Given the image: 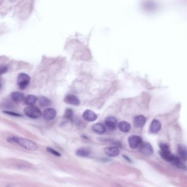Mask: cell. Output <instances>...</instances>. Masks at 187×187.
Wrapping results in <instances>:
<instances>
[{
    "instance_id": "obj_12",
    "label": "cell",
    "mask_w": 187,
    "mask_h": 187,
    "mask_svg": "<svg viewBox=\"0 0 187 187\" xmlns=\"http://www.w3.org/2000/svg\"><path fill=\"white\" fill-rule=\"evenodd\" d=\"M146 122V118L143 115L136 116L134 118V123L136 127H142Z\"/></svg>"
},
{
    "instance_id": "obj_15",
    "label": "cell",
    "mask_w": 187,
    "mask_h": 187,
    "mask_svg": "<svg viewBox=\"0 0 187 187\" xmlns=\"http://www.w3.org/2000/svg\"><path fill=\"white\" fill-rule=\"evenodd\" d=\"M11 97L14 102L16 103H19L23 101L24 99L25 96L21 92H14L11 94Z\"/></svg>"
},
{
    "instance_id": "obj_28",
    "label": "cell",
    "mask_w": 187,
    "mask_h": 187,
    "mask_svg": "<svg viewBox=\"0 0 187 187\" xmlns=\"http://www.w3.org/2000/svg\"></svg>"
},
{
    "instance_id": "obj_8",
    "label": "cell",
    "mask_w": 187,
    "mask_h": 187,
    "mask_svg": "<svg viewBox=\"0 0 187 187\" xmlns=\"http://www.w3.org/2000/svg\"><path fill=\"white\" fill-rule=\"evenodd\" d=\"M56 115V111L54 109H46V110L43 112V117L47 121H50L55 118Z\"/></svg>"
},
{
    "instance_id": "obj_11",
    "label": "cell",
    "mask_w": 187,
    "mask_h": 187,
    "mask_svg": "<svg viewBox=\"0 0 187 187\" xmlns=\"http://www.w3.org/2000/svg\"><path fill=\"white\" fill-rule=\"evenodd\" d=\"M104 151L106 154L110 157L117 156L119 154V149L116 146L107 147L105 148Z\"/></svg>"
},
{
    "instance_id": "obj_5",
    "label": "cell",
    "mask_w": 187,
    "mask_h": 187,
    "mask_svg": "<svg viewBox=\"0 0 187 187\" xmlns=\"http://www.w3.org/2000/svg\"><path fill=\"white\" fill-rule=\"evenodd\" d=\"M128 142L130 147L133 149H136L138 147H140L142 143L141 137L136 135H133L130 136L128 139Z\"/></svg>"
},
{
    "instance_id": "obj_25",
    "label": "cell",
    "mask_w": 187,
    "mask_h": 187,
    "mask_svg": "<svg viewBox=\"0 0 187 187\" xmlns=\"http://www.w3.org/2000/svg\"><path fill=\"white\" fill-rule=\"evenodd\" d=\"M3 112H4V113H6V114H8V115H12V116H22V115L19 114H17V113H16V112H14L4 111Z\"/></svg>"
},
{
    "instance_id": "obj_20",
    "label": "cell",
    "mask_w": 187,
    "mask_h": 187,
    "mask_svg": "<svg viewBox=\"0 0 187 187\" xmlns=\"http://www.w3.org/2000/svg\"><path fill=\"white\" fill-rule=\"evenodd\" d=\"M37 100V98L35 95H29L25 99V103L27 105L29 106H33Z\"/></svg>"
},
{
    "instance_id": "obj_18",
    "label": "cell",
    "mask_w": 187,
    "mask_h": 187,
    "mask_svg": "<svg viewBox=\"0 0 187 187\" xmlns=\"http://www.w3.org/2000/svg\"><path fill=\"white\" fill-rule=\"evenodd\" d=\"M90 153H91V151L89 149H87V148H84L79 149L76 151V153H75V154L77 156H81V157L88 156L90 154Z\"/></svg>"
},
{
    "instance_id": "obj_23",
    "label": "cell",
    "mask_w": 187,
    "mask_h": 187,
    "mask_svg": "<svg viewBox=\"0 0 187 187\" xmlns=\"http://www.w3.org/2000/svg\"><path fill=\"white\" fill-rule=\"evenodd\" d=\"M47 150L50 153L52 154V155L56 156H61V154L59 153L58 151H56L55 150L53 149L52 148H50V147H47Z\"/></svg>"
},
{
    "instance_id": "obj_13",
    "label": "cell",
    "mask_w": 187,
    "mask_h": 187,
    "mask_svg": "<svg viewBox=\"0 0 187 187\" xmlns=\"http://www.w3.org/2000/svg\"><path fill=\"white\" fill-rule=\"evenodd\" d=\"M161 123L157 120H154L151 122L149 126V132L151 133H157L160 130Z\"/></svg>"
},
{
    "instance_id": "obj_9",
    "label": "cell",
    "mask_w": 187,
    "mask_h": 187,
    "mask_svg": "<svg viewBox=\"0 0 187 187\" xmlns=\"http://www.w3.org/2000/svg\"><path fill=\"white\" fill-rule=\"evenodd\" d=\"M83 117L87 121L93 122L97 120L98 115L90 110H86L83 112Z\"/></svg>"
},
{
    "instance_id": "obj_1",
    "label": "cell",
    "mask_w": 187,
    "mask_h": 187,
    "mask_svg": "<svg viewBox=\"0 0 187 187\" xmlns=\"http://www.w3.org/2000/svg\"><path fill=\"white\" fill-rule=\"evenodd\" d=\"M7 141L12 143H16L19 145L23 148L31 151H35L38 149V145L34 142L26 138H20L16 136L8 138Z\"/></svg>"
},
{
    "instance_id": "obj_26",
    "label": "cell",
    "mask_w": 187,
    "mask_h": 187,
    "mask_svg": "<svg viewBox=\"0 0 187 187\" xmlns=\"http://www.w3.org/2000/svg\"><path fill=\"white\" fill-rule=\"evenodd\" d=\"M123 158H124L126 160V161H128V162H131L132 161H131V160L130 159V158L128 157V156H126V155H123Z\"/></svg>"
},
{
    "instance_id": "obj_16",
    "label": "cell",
    "mask_w": 187,
    "mask_h": 187,
    "mask_svg": "<svg viewBox=\"0 0 187 187\" xmlns=\"http://www.w3.org/2000/svg\"><path fill=\"white\" fill-rule=\"evenodd\" d=\"M118 127L121 132L127 133L130 131L131 129V125L128 122L123 121L119 122L118 124Z\"/></svg>"
},
{
    "instance_id": "obj_4",
    "label": "cell",
    "mask_w": 187,
    "mask_h": 187,
    "mask_svg": "<svg viewBox=\"0 0 187 187\" xmlns=\"http://www.w3.org/2000/svg\"><path fill=\"white\" fill-rule=\"evenodd\" d=\"M30 81V77L27 74L21 73L18 76L17 82L20 88L22 89H25Z\"/></svg>"
},
{
    "instance_id": "obj_3",
    "label": "cell",
    "mask_w": 187,
    "mask_h": 187,
    "mask_svg": "<svg viewBox=\"0 0 187 187\" xmlns=\"http://www.w3.org/2000/svg\"><path fill=\"white\" fill-rule=\"evenodd\" d=\"M25 114L30 118H39L42 112L39 108L35 106H29L24 109Z\"/></svg>"
},
{
    "instance_id": "obj_24",
    "label": "cell",
    "mask_w": 187,
    "mask_h": 187,
    "mask_svg": "<svg viewBox=\"0 0 187 187\" xmlns=\"http://www.w3.org/2000/svg\"><path fill=\"white\" fill-rule=\"evenodd\" d=\"M8 71V68L6 66H0V74H3Z\"/></svg>"
},
{
    "instance_id": "obj_2",
    "label": "cell",
    "mask_w": 187,
    "mask_h": 187,
    "mask_svg": "<svg viewBox=\"0 0 187 187\" xmlns=\"http://www.w3.org/2000/svg\"><path fill=\"white\" fill-rule=\"evenodd\" d=\"M159 147L160 148V154L161 158L165 161L172 162L174 159V155L171 153L169 146L166 144L161 143L159 145Z\"/></svg>"
},
{
    "instance_id": "obj_6",
    "label": "cell",
    "mask_w": 187,
    "mask_h": 187,
    "mask_svg": "<svg viewBox=\"0 0 187 187\" xmlns=\"http://www.w3.org/2000/svg\"><path fill=\"white\" fill-rule=\"evenodd\" d=\"M105 126L109 131H114L117 128L118 121L117 118L113 116H109L106 119Z\"/></svg>"
},
{
    "instance_id": "obj_21",
    "label": "cell",
    "mask_w": 187,
    "mask_h": 187,
    "mask_svg": "<svg viewBox=\"0 0 187 187\" xmlns=\"http://www.w3.org/2000/svg\"><path fill=\"white\" fill-rule=\"evenodd\" d=\"M39 105L42 107H47L51 104L50 101L44 97H41L39 98Z\"/></svg>"
},
{
    "instance_id": "obj_10",
    "label": "cell",
    "mask_w": 187,
    "mask_h": 187,
    "mask_svg": "<svg viewBox=\"0 0 187 187\" xmlns=\"http://www.w3.org/2000/svg\"><path fill=\"white\" fill-rule=\"evenodd\" d=\"M64 102L69 104L73 105H79L81 103L79 99L73 95H66L64 98Z\"/></svg>"
},
{
    "instance_id": "obj_14",
    "label": "cell",
    "mask_w": 187,
    "mask_h": 187,
    "mask_svg": "<svg viewBox=\"0 0 187 187\" xmlns=\"http://www.w3.org/2000/svg\"><path fill=\"white\" fill-rule=\"evenodd\" d=\"M178 152L179 155V158L182 160H187V148L185 146L180 145L178 148Z\"/></svg>"
},
{
    "instance_id": "obj_19",
    "label": "cell",
    "mask_w": 187,
    "mask_h": 187,
    "mask_svg": "<svg viewBox=\"0 0 187 187\" xmlns=\"http://www.w3.org/2000/svg\"><path fill=\"white\" fill-rule=\"evenodd\" d=\"M174 165H176L178 168H180L182 169H186V166L184 164L182 160L180 159V158L176 156H174V159L172 161Z\"/></svg>"
},
{
    "instance_id": "obj_22",
    "label": "cell",
    "mask_w": 187,
    "mask_h": 187,
    "mask_svg": "<svg viewBox=\"0 0 187 187\" xmlns=\"http://www.w3.org/2000/svg\"><path fill=\"white\" fill-rule=\"evenodd\" d=\"M65 118L69 120L72 121L73 118V112L71 109H68L66 110L65 113Z\"/></svg>"
},
{
    "instance_id": "obj_27",
    "label": "cell",
    "mask_w": 187,
    "mask_h": 187,
    "mask_svg": "<svg viewBox=\"0 0 187 187\" xmlns=\"http://www.w3.org/2000/svg\"><path fill=\"white\" fill-rule=\"evenodd\" d=\"M1 87V79H0V89Z\"/></svg>"
},
{
    "instance_id": "obj_7",
    "label": "cell",
    "mask_w": 187,
    "mask_h": 187,
    "mask_svg": "<svg viewBox=\"0 0 187 187\" xmlns=\"http://www.w3.org/2000/svg\"><path fill=\"white\" fill-rule=\"evenodd\" d=\"M140 151L145 156H150L153 153V149L149 143H143L140 146Z\"/></svg>"
},
{
    "instance_id": "obj_17",
    "label": "cell",
    "mask_w": 187,
    "mask_h": 187,
    "mask_svg": "<svg viewBox=\"0 0 187 187\" xmlns=\"http://www.w3.org/2000/svg\"><path fill=\"white\" fill-rule=\"evenodd\" d=\"M92 128L94 131L98 134H103L106 131V128L105 126L100 123L95 124L92 126Z\"/></svg>"
}]
</instances>
